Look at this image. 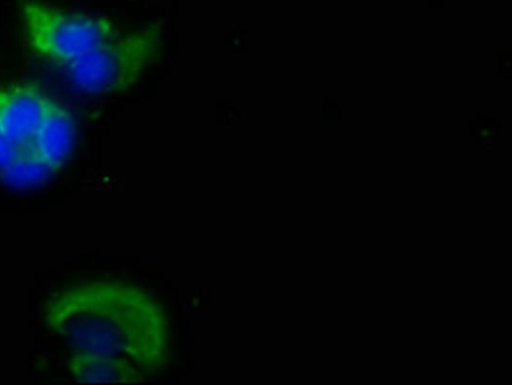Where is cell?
Segmentation results:
<instances>
[{
	"label": "cell",
	"instance_id": "cell-6",
	"mask_svg": "<svg viewBox=\"0 0 512 385\" xmlns=\"http://www.w3.org/2000/svg\"><path fill=\"white\" fill-rule=\"evenodd\" d=\"M76 381L84 383H141L145 375L131 361L113 356L74 353L69 364Z\"/></svg>",
	"mask_w": 512,
	"mask_h": 385
},
{
	"label": "cell",
	"instance_id": "cell-7",
	"mask_svg": "<svg viewBox=\"0 0 512 385\" xmlns=\"http://www.w3.org/2000/svg\"><path fill=\"white\" fill-rule=\"evenodd\" d=\"M53 171L29 141L17 145L12 159L0 170V175L9 185L24 187L39 183Z\"/></svg>",
	"mask_w": 512,
	"mask_h": 385
},
{
	"label": "cell",
	"instance_id": "cell-3",
	"mask_svg": "<svg viewBox=\"0 0 512 385\" xmlns=\"http://www.w3.org/2000/svg\"><path fill=\"white\" fill-rule=\"evenodd\" d=\"M23 17L30 47L38 55L60 65L117 32L106 19L71 13L37 2L25 3Z\"/></svg>",
	"mask_w": 512,
	"mask_h": 385
},
{
	"label": "cell",
	"instance_id": "cell-8",
	"mask_svg": "<svg viewBox=\"0 0 512 385\" xmlns=\"http://www.w3.org/2000/svg\"><path fill=\"white\" fill-rule=\"evenodd\" d=\"M17 144L0 131V170L12 159Z\"/></svg>",
	"mask_w": 512,
	"mask_h": 385
},
{
	"label": "cell",
	"instance_id": "cell-2",
	"mask_svg": "<svg viewBox=\"0 0 512 385\" xmlns=\"http://www.w3.org/2000/svg\"><path fill=\"white\" fill-rule=\"evenodd\" d=\"M158 38L149 32L120 33L64 64L73 83L88 93L125 89L156 58Z\"/></svg>",
	"mask_w": 512,
	"mask_h": 385
},
{
	"label": "cell",
	"instance_id": "cell-5",
	"mask_svg": "<svg viewBox=\"0 0 512 385\" xmlns=\"http://www.w3.org/2000/svg\"><path fill=\"white\" fill-rule=\"evenodd\" d=\"M75 122L70 112L54 102L31 143L56 170L69 155L75 138Z\"/></svg>",
	"mask_w": 512,
	"mask_h": 385
},
{
	"label": "cell",
	"instance_id": "cell-4",
	"mask_svg": "<svg viewBox=\"0 0 512 385\" xmlns=\"http://www.w3.org/2000/svg\"><path fill=\"white\" fill-rule=\"evenodd\" d=\"M54 102L32 85L0 87V131L17 145L31 141Z\"/></svg>",
	"mask_w": 512,
	"mask_h": 385
},
{
	"label": "cell",
	"instance_id": "cell-1",
	"mask_svg": "<svg viewBox=\"0 0 512 385\" xmlns=\"http://www.w3.org/2000/svg\"><path fill=\"white\" fill-rule=\"evenodd\" d=\"M45 321L74 353L125 358L145 375L168 365L171 329L161 303L124 279L81 282L47 304Z\"/></svg>",
	"mask_w": 512,
	"mask_h": 385
}]
</instances>
